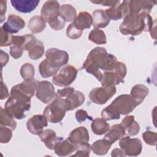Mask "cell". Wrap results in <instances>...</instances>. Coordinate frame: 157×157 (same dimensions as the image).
<instances>
[{
  "mask_svg": "<svg viewBox=\"0 0 157 157\" xmlns=\"http://www.w3.org/2000/svg\"><path fill=\"white\" fill-rule=\"evenodd\" d=\"M117 61L116 56L108 53L105 48L96 47L88 53L82 67L101 82L102 73L113 69Z\"/></svg>",
  "mask_w": 157,
  "mask_h": 157,
  "instance_id": "1",
  "label": "cell"
},
{
  "mask_svg": "<svg viewBox=\"0 0 157 157\" xmlns=\"http://www.w3.org/2000/svg\"><path fill=\"white\" fill-rule=\"evenodd\" d=\"M156 20L150 15H127L119 27L120 33L123 35L139 36L144 31H149L151 36L155 37Z\"/></svg>",
  "mask_w": 157,
  "mask_h": 157,
  "instance_id": "2",
  "label": "cell"
},
{
  "mask_svg": "<svg viewBox=\"0 0 157 157\" xmlns=\"http://www.w3.org/2000/svg\"><path fill=\"white\" fill-rule=\"evenodd\" d=\"M137 106L129 94H123L117 97L112 102L101 112V117L105 120H118L120 115H128Z\"/></svg>",
  "mask_w": 157,
  "mask_h": 157,
  "instance_id": "3",
  "label": "cell"
},
{
  "mask_svg": "<svg viewBox=\"0 0 157 157\" xmlns=\"http://www.w3.org/2000/svg\"><path fill=\"white\" fill-rule=\"evenodd\" d=\"M31 107V98L25 96L11 89L10 96L5 105V110L13 118L22 120L26 117L25 112Z\"/></svg>",
  "mask_w": 157,
  "mask_h": 157,
  "instance_id": "4",
  "label": "cell"
},
{
  "mask_svg": "<svg viewBox=\"0 0 157 157\" xmlns=\"http://www.w3.org/2000/svg\"><path fill=\"white\" fill-rule=\"evenodd\" d=\"M68 111V107L64 98L56 97L44 110L43 115L48 121L58 123L61 121Z\"/></svg>",
  "mask_w": 157,
  "mask_h": 157,
  "instance_id": "5",
  "label": "cell"
},
{
  "mask_svg": "<svg viewBox=\"0 0 157 157\" xmlns=\"http://www.w3.org/2000/svg\"><path fill=\"white\" fill-rule=\"evenodd\" d=\"M127 73V67L124 63L117 61L115 67L102 73L101 80V85L104 86H115L121 83H124V78Z\"/></svg>",
  "mask_w": 157,
  "mask_h": 157,
  "instance_id": "6",
  "label": "cell"
},
{
  "mask_svg": "<svg viewBox=\"0 0 157 157\" xmlns=\"http://www.w3.org/2000/svg\"><path fill=\"white\" fill-rule=\"evenodd\" d=\"M77 75V69L72 65L67 64L61 68L59 73L53 76L52 82L56 86H67L75 80Z\"/></svg>",
  "mask_w": 157,
  "mask_h": 157,
  "instance_id": "7",
  "label": "cell"
},
{
  "mask_svg": "<svg viewBox=\"0 0 157 157\" xmlns=\"http://www.w3.org/2000/svg\"><path fill=\"white\" fill-rule=\"evenodd\" d=\"M116 91L115 86H102L101 87L93 88L90 92L89 98L93 102L99 105H103L115 94Z\"/></svg>",
  "mask_w": 157,
  "mask_h": 157,
  "instance_id": "8",
  "label": "cell"
},
{
  "mask_svg": "<svg viewBox=\"0 0 157 157\" xmlns=\"http://www.w3.org/2000/svg\"><path fill=\"white\" fill-rule=\"evenodd\" d=\"M119 146L124 151L126 156H137L142 150V143L138 138H131L129 136L120 139Z\"/></svg>",
  "mask_w": 157,
  "mask_h": 157,
  "instance_id": "9",
  "label": "cell"
},
{
  "mask_svg": "<svg viewBox=\"0 0 157 157\" xmlns=\"http://www.w3.org/2000/svg\"><path fill=\"white\" fill-rule=\"evenodd\" d=\"M36 95L37 98L44 104L50 103L57 97L54 86L47 80L38 82Z\"/></svg>",
  "mask_w": 157,
  "mask_h": 157,
  "instance_id": "10",
  "label": "cell"
},
{
  "mask_svg": "<svg viewBox=\"0 0 157 157\" xmlns=\"http://www.w3.org/2000/svg\"><path fill=\"white\" fill-rule=\"evenodd\" d=\"M156 3V1H129V13L136 15H150L152 8Z\"/></svg>",
  "mask_w": 157,
  "mask_h": 157,
  "instance_id": "11",
  "label": "cell"
},
{
  "mask_svg": "<svg viewBox=\"0 0 157 157\" xmlns=\"http://www.w3.org/2000/svg\"><path fill=\"white\" fill-rule=\"evenodd\" d=\"M59 9L60 6L57 1H47L41 9V17L45 22L48 23L59 16Z\"/></svg>",
  "mask_w": 157,
  "mask_h": 157,
  "instance_id": "12",
  "label": "cell"
},
{
  "mask_svg": "<svg viewBox=\"0 0 157 157\" xmlns=\"http://www.w3.org/2000/svg\"><path fill=\"white\" fill-rule=\"evenodd\" d=\"M45 57L52 63L59 67L66 65L69 61L67 52L56 48L48 49L45 52Z\"/></svg>",
  "mask_w": 157,
  "mask_h": 157,
  "instance_id": "13",
  "label": "cell"
},
{
  "mask_svg": "<svg viewBox=\"0 0 157 157\" xmlns=\"http://www.w3.org/2000/svg\"><path fill=\"white\" fill-rule=\"evenodd\" d=\"M129 1H123L121 4L111 7L109 9H105L104 11L110 20H118L121 18H124L129 14Z\"/></svg>",
  "mask_w": 157,
  "mask_h": 157,
  "instance_id": "14",
  "label": "cell"
},
{
  "mask_svg": "<svg viewBox=\"0 0 157 157\" xmlns=\"http://www.w3.org/2000/svg\"><path fill=\"white\" fill-rule=\"evenodd\" d=\"M48 120L44 115H35L31 117L26 123L28 130L34 135H39L44 128L48 126Z\"/></svg>",
  "mask_w": 157,
  "mask_h": 157,
  "instance_id": "15",
  "label": "cell"
},
{
  "mask_svg": "<svg viewBox=\"0 0 157 157\" xmlns=\"http://www.w3.org/2000/svg\"><path fill=\"white\" fill-rule=\"evenodd\" d=\"M25 26V22L21 17L14 14H10L9 15L7 21L1 26V28L7 33L14 34L22 29Z\"/></svg>",
  "mask_w": 157,
  "mask_h": 157,
  "instance_id": "16",
  "label": "cell"
},
{
  "mask_svg": "<svg viewBox=\"0 0 157 157\" xmlns=\"http://www.w3.org/2000/svg\"><path fill=\"white\" fill-rule=\"evenodd\" d=\"M38 82L39 81L34 78L24 80L21 83L13 86L12 89L28 98H32L36 91Z\"/></svg>",
  "mask_w": 157,
  "mask_h": 157,
  "instance_id": "17",
  "label": "cell"
},
{
  "mask_svg": "<svg viewBox=\"0 0 157 157\" xmlns=\"http://www.w3.org/2000/svg\"><path fill=\"white\" fill-rule=\"evenodd\" d=\"M39 137L42 142H43L47 148L54 150L56 145L63 140L62 137H58L56 132L51 129H46L43 130L39 134Z\"/></svg>",
  "mask_w": 157,
  "mask_h": 157,
  "instance_id": "18",
  "label": "cell"
},
{
  "mask_svg": "<svg viewBox=\"0 0 157 157\" xmlns=\"http://www.w3.org/2000/svg\"><path fill=\"white\" fill-rule=\"evenodd\" d=\"M68 139L76 147L78 144L88 142L90 140V135L87 129L85 126H80L71 132Z\"/></svg>",
  "mask_w": 157,
  "mask_h": 157,
  "instance_id": "19",
  "label": "cell"
},
{
  "mask_svg": "<svg viewBox=\"0 0 157 157\" xmlns=\"http://www.w3.org/2000/svg\"><path fill=\"white\" fill-rule=\"evenodd\" d=\"M13 7L21 13H30L38 6L40 1L37 0H12Z\"/></svg>",
  "mask_w": 157,
  "mask_h": 157,
  "instance_id": "20",
  "label": "cell"
},
{
  "mask_svg": "<svg viewBox=\"0 0 157 157\" xmlns=\"http://www.w3.org/2000/svg\"><path fill=\"white\" fill-rule=\"evenodd\" d=\"M64 99L68 107V111H70L82 105L85 101V97L81 91L74 90Z\"/></svg>",
  "mask_w": 157,
  "mask_h": 157,
  "instance_id": "21",
  "label": "cell"
},
{
  "mask_svg": "<svg viewBox=\"0 0 157 157\" xmlns=\"http://www.w3.org/2000/svg\"><path fill=\"white\" fill-rule=\"evenodd\" d=\"M55 153L59 156H67L71 155L76 150L75 145L67 138L58 143L55 148Z\"/></svg>",
  "mask_w": 157,
  "mask_h": 157,
  "instance_id": "22",
  "label": "cell"
},
{
  "mask_svg": "<svg viewBox=\"0 0 157 157\" xmlns=\"http://www.w3.org/2000/svg\"><path fill=\"white\" fill-rule=\"evenodd\" d=\"M72 23L80 31H83L85 29H89L93 24L92 16L87 12H81L77 15V17Z\"/></svg>",
  "mask_w": 157,
  "mask_h": 157,
  "instance_id": "23",
  "label": "cell"
},
{
  "mask_svg": "<svg viewBox=\"0 0 157 157\" xmlns=\"http://www.w3.org/2000/svg\"><path fill=\"white\" fill-rule=\"evenodd\" d=\"M59 68L52 63L47 58L42 61L39 65V71L41 76L44 78L54 76L57 74Z\"/></svg>",
  "mask_w": 157,
  "mask_h": 157,
  "instance_id": "24",
  "label": "cell"
},
{
  "mask_svg": "<svg viewBox=\"0 0 157 157\" xmlns=\"http://www.w3.org/2000/svg\"><path fill=\"white\" fill-rule=\"evenodd\" d=\"M148 88L144 85L137 84L134 85L131 90L130 95L135 101L137 105H140L148 94Z\"/></svg>",
  "mask_w": 157,
  "mask_h": 157,
  "instance_id": "25",
  "label": "cell"
},
{
  "mask_svg": "<svg viewBox=\"0 0 157 157\" xmlns=\"http://www.w3.org/2000/svg\"><path fill=\"white\" fill-rule=\"evenodd\" d=\"M93 25L94 28H103L106 27L110 23V20L108 18L102 9H96L92 13Z\"/></svg>",
  "mask_w": 157,
  "mask_h": 157,
  "instance_id": "26",
  "label": "cell"
},
{
  "mask_svg": "<svg viewBox=\"0 0 157 157\" xmlns=\"http://www.w3.org/2000/svg\"><path fill=\"white\" fill-rule=\"evenodd\" d=\"M125 134V130L121 124H116L110 128L108 132L104 136V139L109 140L112 144L115 141L123 137Z\"/></svg>",
  "mask_w": 157,
  "mask_h": 157,
  "instance_id": "27",
  "label": "cell"
},
{
  "mask_svg": "<svg viewBox=\"0 0 157 157\" xmlns=\"http://www.w3.org/2000/svg\"><path fill=\"white\" fill-rule=\"evenodd\" d=\"M91 128L94 134L101 136L108 132L110 129V124L102 118H96L93 120Z\"/></svg>",
  "mask_w": 157,
  "mask_h": 157,
  "instance_id": "28",
  "label": "cell"
},
{
  "mask_svg": "<svg viewBox=\"0 0 157 157\" xmlns=\"http://www.w3.org/2000/svg\"><path fill=\"white\" fill-rule=\"evenodd\" d=\"M111 145L112 144L104 138L93 142L91 145V150L97 155H104L110 150Z\"/></svg>",
  "mask_w": 157,
  "mask_h": 157,
  "instance_id": "29",
  "label": "cell"
},
{
  "mask_svg": "<svg viewBox=\"0 0 157 157\" xmlns=\"http://www.w3.org/2000/svg\"><path fill=\"white\" fill-rule=\"evenodd\" d=\"M59 16L65 22H73L77 17V10L71 4H63L60 7Z\"/></svg>",
  "mask_w": 157,
  "mask_h": 157,
  "instance_id": "30",
  "label": "cell"
},
{
  "mask_svg": "<svg viewBox=\"0 0 157 157\" xmlns=\"http://www.w3.org/2000/svg\"><path fill=\"white\" fill-rule=\"evenodd\" d=\"M46 22L41 16L35 15L32 17L28 22V28L33 33H39L44 30Z\"/></svg>",
  "mask_w": 157,
  "mask_h": 157,
  "instance_id": "31",
  "label": "cell"
},
{
  "mask_svg": "<svg viewBox=\"0 0 157 157\" xmlns=\"http://www.w3.org/2000/svg\"><path fill=\"white\" fill-rule=\"evenodd\" d=\"M0 124L1 126H7L12 131L15 130L17 127V122L14 118L2 107H0Z\"/></svg>",
  "mask_w": 157,
  "mask_h": 157,
  "instance_id": "32",
  "label": "cell"
},
{
  "mask_svg": "<svg viewBox=\"0 0 157 157\" xmlns=\"http://www.w3.org/2000/svg\"><path fill=\"white\" fill-rule=\"evenodd\" d=\"M88 39L98 45H103L107 43V37L104 32L98 28L91 31L88 35Z\"/></svg>",
  "mask_w": 157,
  "mask_h": 157,
  "instance_id": "33",
  "label": "cell"
},
{
  "mask_svg": "<svg viewBox=\"0 0 157 157\" xmlns=\"http://www.w3.org/2000/svg\"><path fill=\"white\" fill-rule=\"evenodd\" d=\"M44 54V45L43 43L37 40L36 44L28 51V56L31 59L37 60Z\"/></svg>",
  "mask_w": 157,
  "mask_h": 157,
  "instance_id": "34",
  "label": "cell"
},
{
  "mask_svg": "<svg viewBox=\"0 0 157 157\" xmlns=\"http://www.w3.org/2000/svg\"><path fill=\"white\" fill-rule=\"evenodd\" d=\"M20 75L24 80L33 79L35 75V69L33 65L29 63L23 64L20 71Z\"/></svg>",
  "mask_w": 157,
  "mask_h": 157,
  "instance_id": "35",
  "label": "cell"
},
{
  "mask_svg": "<svg viewBox=\"0 0 157 157\" xmlns=\"http://www.w3.org/2000/svg\"><path fill=\"white\" fill-rule=\"evenodd\" d=\"M76 153L72 156L88 157L90 156L91 146L88 142L76 145Z\"/></svg>",
  "mask_w": 157,
  "mask_h": 157,
  "instance_id": "36",
  "label": "cell"
},
{
  "mask_svg": "<svg viewBox=\"0 0 157 157\" xmlns=\"http://www.w3.org/2000/svg\"><path fill=\"white\" fill-rule=\"evenodd\" d=\"M12 130L4 126H0V142L1 144L8 143L12 137Z\"/></svg>",
  "mask_w": 157,
  "mask_h": 157,
  "instance_id": "37",
  "label": "cell"
},
{
  "mask_svg": "<svg viewBox=\"0 0 157 157\" xmlns=\"http://www.w3.org/2000/svg\"><path fill=\"white\" fill-rule=\"evenodd\" d=\"M142 137L144 142L149 145L155 146L157 142V134L155 132L151 131H146L142 134Z\"/></svg>",
  "mask_w": 157,
  "mask_h": 157,
  "instance_id": "38",
  "label": "cell"
},
{
  "mask_svg": "<svg viewBox=\"0 0 157 157\" xmlns=\"http://www.w3.org/2000/svg\"><path fill=\"white\" fill-rule=\"evenodd\" d=\"M83 31H80L77 29L73 23H71L67 28L66 35L67 36L72 39H77L81 37Z\"/></svg>",
  "mask_w": 157,
  "mask_h": 157,
  "instance_id": "39",
  "label": "cell"
},
{
  "mask_svg": "<svg viewBox=\"0 0 157 157\" xmlns=\"http://www.w3.org/2000/svg\"><path fill=\"white\" fill-rule=\"evenodd\" d=\"M1 44L0 46L2 47H8L12 45V39H13V35L10 33H7L5 31H4L1 27Z\"/></svg>",
  "mask_w": 157,
  "mask_h": 157,
  "instance_id": "40",
  "label": "cell"
},
{
  "mask_svg": "<svg viewBox=\"0 0 157 157\" xmlns=\"http://www.w3.org/2000/svg\"><path fill=\"white\" fill-rule=\"evenodd\" d=\"M25 42L23 46V49L24 50L29 51L37 42V40L36 37L33 34H25Z\"/></svg>",
  "mask_w": 157,
  "mask_h": 157,
  "instance_id": "41",
  "label": "cell"
},
{
  "mask_svg": "<svg viewBox=\"0 0 157 157\" xmlns=\"http://www.w3.org/2000/svg\"><path fill=\"white\" fill-rule=\"evenodd\" d=\"M126 134L128 136H134L139 134L140 131V126L137 121H134L131 124L124 129Z\"/></svg>",
  "mask_w": 157,
  "mask_h": 157,
  "instance_id": "42",
  "label": "cell"
},
{
  "mask_svg": "<svg viewBox=\"0 0 157 157\" xmlns=\"http://www.w3.org/2000/svg\"><path fill=\"white\" fill-rule=\"evenodd\" d=\"M48 23L49 24L50 26L55 31L61 30L64 28L65 25L64 20L60 16L48 22Z\"/></svg>",
  "mask_w": 157,
  "mask_h": 157,
  "instance_id": "43",
  "label": "cell"
},
{
  "mask_svg": "<svg viewBox=\"0 0 157 157\" xmlns=\"http://www.w3.org/2000/svg\"><path fill=\"white\" fill-rule=\"evenodd\" d=\"M75 117L76 118V120L80 123H82L87 119L90 120H93L92 117L91 116H89L87 113V112L83 109L77 110L75 112Z\"/></svg>",
  "mask_w": 157,
  "mask_h": 157,
  "instance_id": "44",
  "label": "cell"
},
{
  "mask_svg": "<svg viewBox=\"0 0 157 157\" xmlns=\"http://www.w3.org/2000/svg\"><path fill=\"white\" fill-rule=\"evenodd\" d=\"M23 50H24L21 47L15 45H12L10 48L9 52L11 56H12L13 58L18 59L22 56Z\"/></svg>",
  "mask_w": 157,
  "mask_h": 157,
  "instance_id": "45",
  "label": "cell"
},
{
  "mask_svg": "<svg viewBox=\"0 0 157 157\" xmlns=\"http://www.w3.org/2000/svg\"><path fill=\"white\" fill-rule=\"evenodd\" d=\"M91 2L93 4H101L102 6H110L113 7V6H118L120 4V1H115V0H113V1H110V0H107V1H91Z\"/></svg>",
  "mask_w": 157,
  "mask_h": 157,
  "instance_id": "46",
  "label": "cell"
},
{
  "mask_svg": "<svg viewBox=\"0 0 157 157\" xmlns=\"http://www.w3.org/2000/svg\"><path fill=\"white\" fill-rule=\"evenodd\" d=\"M75 90L73 87H66L61 90H58L56 92V96L58 98H66L69 94L74 91Z\"/></svg>",
  "mask_w": 157,
  "mask_h": 157,
  "instance_id": "47",
  "label": "cell"
},
{
  "mask_svg": "<svg viewBox=\"0 0 157 157\" xmlns=\"http://www.w3.org/2000/svg\"><path fill=\"white\" fill-rule=\"evenodd\" d=\"M9 96V90L7 88V85L3 83L2 79L1 78V95H0V99L1 100L5 99L6 98H8Z\"/></svg>",
  "mask_w": 157,
  "mask_h": 157,
  "instance_id": "48",
  "label": "cell"
},
{
  "mask_svg": "<svg viewBox=\"0 0 157 157\" xmlns=\"http://www.w3.org/2000/svg\"><path fill=\"white\" fill-rule=\"evenodd\" d=\"M7 9V1H1L0 2V11H1V23L5 20V13L6 12Z\"/></svg>",
  "mask_w": 157,
  "mask_h": 157,
  "instance_id": "49",
  "label": "cell"
},
{
  "mask_svg": "<svg viewBox=\"0 0 157 157\" xmlns=\"http://www.w3.org/2000/svg\"><path fill=\"white\" fill-rule=\"evenodd\" d=\"M1 67L2 68L4 66L6 65L7 62L9 61V55L6 52H4L3 50H1Z\"/></svg>",
  "mask_w": 157,
  "mask_h": 157,
  "instance_id": "50",
  "label": "cell"
},
{
  "mask_svg": "<svg viewBox=\"0 0 157 157\" xmlns=\"http://www.w3.org/2000/svg\"><path fill=\"white\" fill-rule=\"evenodd\" d=\"M112 156H126L124 151L121 148H115L112 151Z\"/></svg>",
  "mask_w": 157,
  "mask_h": 157,
  "instance_id": "51",
  "label": "cell"
}]
</instances>
